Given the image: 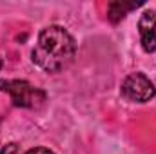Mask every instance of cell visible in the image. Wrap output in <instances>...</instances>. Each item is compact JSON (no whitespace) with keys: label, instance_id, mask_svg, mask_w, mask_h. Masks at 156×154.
I'll list each match as a JSON object with an SVG mask.
<instances>
[{"label":"cell","instance_id":"277c9868","mask_svg":"<svg viewBox=\"0 0 156 154\" xmlns=\"http://www.w3.org/2000/svg\"><path fill=\"white\" fill-rule=\"evenodd\" d=\"M138 31H140V42L145 53H154L156 51V13L154 11H145L138 22Z\"/></svg>","mask_w":156,"mask_h":154},{"label":"cell","instance_id":"52a82bcc","mask_svg":"<svg viewBox=\"0 0 156 154\" xmlns=\"http://www.w3.org/2000/svg\"><path fill=\"white\" fill-rule=\"evenodd\" d=\"M26 154H55V152H53V151H49V149H45V147H35V149L27 151Z\"/></svg>","mask_w":156,"mask_h":154},{"label":"cell","instance_id":"ba28073f","mask_svg":"<svg viewBox=\"0 0 156 154\" xmlns=\"http://www.w3.org/2000/svg\"><path fill=\"white\" fill-rule=\"evenodd\" d=\"M0 67H2V60H0Z\"/></svg>","mask_w":156,"mask_h":154},{"label":"cell","instance_id":"3957f363","mask_svg":"<svg viewBox=\"0 0 156 154\" xmlns=\"http://www.w3.org/2000/svg\"><path fill=\"white\" fill-rule=\"evenodd\" d=\"M122 94L131 102H149L156 94L154 85L144 73H133L123 80L122 83Z\"/></svg>","mask_w":156,"mask_h":154},{"label":"cell","instance_id":"8992f818","mask_svg":"<svg viewBox=\"0 0 156 154\" xmlns=\"http://www.w3.org/2000/svg\"><path fill=\"white\" fill-rule=\"evenodd\" d=\"M0 154H18V145L16 143H7L5 147L0 149Z\"/></svg>","mask_w":156,"mask_h":154},{"label":"cell","instance_id":"7a4b0ae2","mask_svg":"<svg viewBox=\"0 0 156 154\" xmlns=\"http://www.w3.org/2000/svg\"><path fill=\"white\" fill-rule=\"evenodd\" d=\"M0 91L9 93L13 103L16 107H29V109H38L45 102V93L33 87L29 82L24 80H0Z\"/></svg>","mask_w":156,"mask_h":154},{"label":"cell","instance_id":"5b68a950","mask_svg":"<svg viewBox=\"0 0 156 154\" xmlns=\"http://www.w3.org/2000/svg\"><path fill=\"white\" fill-rule=\"evenodd\" d=\"M138 5H142V2H111L109 4V9H107V16H109V20L113 22V24H118L131 9H136Z\"/></svg>","mask_w":156,"mask_h":154},{"label":"cell","instance_id":"6da1fadb","mask_svg":"<svg viewBox=\"0 0 156 154\" xmlns=\"http://www.w3.org/2000/svg\"><path fill=\"white\" fill-rule=\"evenodd\" d=\"M75 53L76 42L71 33L60 26H49L40 31L31 58L44 71L58 73L73 62Z\"/></svg>","mask_w":156,"mask_h":154}]
</instances>
